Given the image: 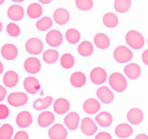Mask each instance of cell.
<instances>
[{
  "mask_svg": "<svg viewBox=\"0 0 148 139\" xmlns=\"http://www.w3.org/2000/svg\"><path fill=\"white\" fill-rule=\"evenodd\" d=\"M8 16L10 20L19 21L24 17V9L20 5H12L8 8Z\"/></svg>",
  "mask_w": 148,
  "mask_h": 139,
  "instance_id": "12",
  "label": "cell"
},
{
  "mask_svg": "<svg viewBox=\"0 0 148 139\" xmlns=\"http://www.w3.org/2000/svg\"><path fill=\"white\" fill-rule=\"evenodd\" d=\"M28 96L23 92L12 93L8 96V102L12 107H21L28 102Z\"/></svg>",
  "mask_w": 148,
  "mask_h": 139,
  "instance_id": "4",
  "label": "cell"
},
{
  "mask_svg": "<svg viewBox=\"0 0 148 139\" xmlns=\"http://www.w3.org/2000/svg\"><path fill=\"white\" fill-rule=\"evenodd\" d=\"M95 139H112V137L110 134L107 132H101L97 135Z\"/></svg>",
  "mask_w": 148,
  "mask_h": 139,
  "instance_id": "41",
  "label": "cell"
},
{
  "mask_svg": "<svg viewBox=\"0 0 148 139\" xmlns=\"http://www.w3.org/2000/svg\"><path fill=\"white\" fill-rule=\"evenodd\" d=\"M53 99L51 96H47L44 99H38L34 102L33 106L36 110H43L51 105Z\"/></svg>",
  "mask_w": 148,
  "mask_h": 139,
  "instance_id": "28",
  "label": "cell"
},
{
  "mask_svg": "<svg viewBox=\"0 0 148 139\" xmlns=\"http://www.w3.org/2000/svg\"><path fill=\"white\" fill-rule=\"evenodd\" d=\"M126 42L129 46L134 49H139L145 45V39L142 34L136 31H130L126 36Z\"/></svg>",
  "mask_w": 148,
  "mask_h": 139,
  "instance_id": "2",
  "label": "cell"
},
{
  "mask_svg": "<svg viewBox=\"0 0 148 139\" xmlns=\"http://www.w3.org/2000/svg\"><path fill=\"white\" fill-rule=\"evenodd\" d=\"M42 6L38 3L31 4L27 8V14L32 19L39 18L42 15Z\"/></svg>",
  "mask_w": 148,
  "mask_h": 139,
  "instance_id": "29",
  "label": "cell"
},
{
  "mask_svg": "<svg viewBox=\"0 0 148 139\" xmlns=\"http://www.w3.org/2000/svg\"><path fill=\"white\" fill-rule=\"evenodd\" d=\"M127 120L133 125H138L143 120V112L138 108H133L127 114Z\"/></svg>",
  "mask_w": 148,
  "mask_h": 139,
  "instance_id": "21",
  "label": "cell"
},
{
  "mask_svg": "<svg viewBox=\"0 0 148 139\" xmlns=\"http://www.w3.org/2000/svg\"><path fill=\"white\" fill-rule=\"evenodd\" d=\"M79 120H80V117H79L78 113L71 112L68 115L65 116L64 122L70 130H74L77 129L78 126H79Z\"/></svg>",
  "mask_w": 148,
  "mask_h": 139,
  "instance_id": "19",
  "label": "cell"
},
{
  "mask_svg": "<svg viewBox=\"0 0 148 139\" xmlns=\"http://www.w3.org/2000/svg\"><path fill=\"white\" fill-rule=\"evenodd\" d=\"M10 110L5 104H0V120L6 119L9 116Z\"/></svg>",
  "mask_w": 148,
  "mask_h": 139,
  "instance_id": "40",
  "label": "cell"
},
{
  "mask_svg": "<svg viewBox=\"0 0 148 139\" xmlns=\"http://www.w3.org/2000/svg\"><path fill=\"white\" fill-rule=\"evenodd\" d=\"M76 5L81 10L86 11L93 7L94 3L92 0H76Z\"/></svg>",
  "mask_w": 148,
  "mask_h": 139,
  "instance_id": "38",
  "label": "cell"
},
{
  "mask_svg": "<svg viewBox=\"0 0 148 139\" xmlns=\"http://www.w3.org/2000/svg\"><path fill=\"white\" fill-rule=\"evenodd\" d=\"M66 40L71 44H76L80 41L81 34L79 31L75 28H71L66 31L65 33Z\"/></svg>",
  "mask_w": 148,
  "mask_h": 139,
  "instance_id": "31",
  "label": "cell"
},
{
  "mask_svg": "<svg viewBox=\"0 0 148 139\" xmlns=\"http://www.w3.org/2000/svg\"><path fill=\"white\" fill-rule=\"evenodd\" d=\"M14 139H28V135L25 131H18L15 134Z\"/></svg>",
  "mask_w": 148,
  "mask_h": 139,
  "instance_id": "42",
  "label": "cell"
},
{
  "mask_svg": "<svg viewBox=\"0 0 148 139\" xmlns=\"http://www.w3.org/2000/svg\"><path fill=\"white\" fill-rule=\"evenodd\" d=\"M54 111L58 114H62L66 113L70 109V104L67 99L60 98L55 101L54 104Z\"/></svg>",
  "mask_w": 148,
  "mask_h": 139,
  "instance_id": "20",
  "label": "cell"
},
{
  "mask_svg": "<svg viewBox=\"0 0 148 139\" xmlns=\"http://www.w3.org/2000/svg\"><path fill=\"white\" fill-rule=\"evenodd\" d=\"M43 43L37 38H31L25 44V49L31 55H39L43 50Z\"/></svg>",
  "mask_w": 148,
  "mask_h": 139,
  "instance_id": "5",
  "label": "cell"
},
{
  "mask_svg": "<svg viewBox=\"0 0 148 139\" xmlns=\"http://www.w3.org/2000/svg\"><path fill=\"white\" fill-rule=\"evenodd\" d=\"M97 96L104 104H110L114 99L113 93L107 86L100 87L97 91Z\"/></svg>",
  "mask_w": 148,
  "mask_h": 139,
  "instance_id": "15",
  "label": "cell"
},
{
  "mask_svg": "<svg viewBox=\"0 0 148 139\" xmlns=\"http://www.w3.org/2000/svg\"><path fill=\"white\" fill-rule=\"evenodd\" d=\"M5 0H0V5H2V4L5 2Z\"/></svg>",
  "mask_w": 148,
  "mask_h": 139,
  "instance_id": "50",
  "label": "cell"
},
{
  "mask_svg": "<svg viewBox=\"0 0 148 139\" xmlns=\"http://www.w3.org/2000/svg\"><path fill=\"white\" fill-rule=\"evenodd\" d=\"M23 86L25 90L31 94H35L40 89L41 85L36 78L28 77L24 80Z\"/></svg>",
  "mask_w": 148,
  "mask_h": 139,
  "instance_id": "10",
  "label": "cell"
},
{
  "mask_svg": "<svg viewBox=\"0 0 148 139\" xmlns=\"http://www.w3.org/2000/svg\"><path fill=\"white\" fill-rule=\"evenodd\" d=\"M54 19L58 25H65L69 21L70 14L68 10L64 8H59L54 12Z\"/></svg>",
  "mask_w": 148,
  "mask_h": 139,
  "instance_id": "16",
  "label": "cell"
},
{
  "mask_svg": "<svg viewBox=\"0 0 148 139\" xmlns=\"http://www.w3.org/2000/svg\"><path fill=\"white\" fill-rule=\"evenodd\" d=\"M81 129L83 133L86 136H92L95 134L97 130V127L93 120L89 117H85L82 120Z\"/></svg>",
  "mask_w": 148,
  "mask_h": 139,
  "instance_id": "11",
  "label": "cell"
},
{
  "mask_svg": "<svg viewBox=\"0 0 148 139\" xmlns=\"http://www.w3.org/2000/svg\"><path fill=\"white\" fill-rule=\"evenodd\" d=\"M78 52L79 55L83 57H89L93 53L94 46L92 43L87 41L83 42L78 46Z\"/></svg>",
  "mask_w": 148,
  "mask_h": 139,
  "instance_id": "30",
  "label": "cell"
},
{
  "mask_svg": "<svg viewBox=\"0 0 148 139\" xmlns=\"http://www.w3.org/2000/svg\"><path fill=\"white\" fill-rule=\"evenodd\" d=\"M125 74L129 78L132 80L137 79L141 75V68L139 65L136 63H132L126 65L123 70Z\"/></svg>",
  "mask_w": 148,
  "mask_h": 139,
  "instance_id": "17",
  "label": "cell"
},
{
  "mask_svg": "<svg viewBox=\"0 0 148 139\" xmlns=\"http://www.w3.org/2000/svg\"><path fill=\"white\" fill-rule=\"evenodd\" d=\"M59 57V52L55 49H48L44 53L43 59L46 63L53 64L57 62Z\"/></svg>",
  "mask_w": 148,
  "mask_h": 139,
  "instance_id": "34",
  "label": "cell"
},
{
  "mask_svg": "<svg viewBox=\"0 0 148 139\" xmlns=\"http://www.w3.org/2000/svg\"><path fill=\"white\" fill-rule=\"evenodd\" d=\"M84 110L89 114H94L100 110V104L95 99H89L84 104Z\"/></svg>",
  "mask_w": 148,
  "mask_h": 139,
  "instance_id": "18",
  "label": "cell"
},
{
  "mask_svg": "<svg viewBox=\"0 0 148 139\" xmlns=\"http://www.w3.org/2000/svg\"><path fill=\"white\" fill-rule=\"evenodd\" d=\"M94 42L95 45L99 49H105L109 47L110 44V41L107 35L104 33H97L94 38Z\"/></svg>",
  "mask_w": 148,
  "mask_h": 139,
  "instance_id": "27",
  "label": "cell"
},
{
  "mask_svg": "<svg viewBox=\"0 0 148 139\" xmlns=\"http://www.w3.org/2000/svg\"><path fill=\"white\" fill-rule=\"evenodd\" d=\"M7 94V91L2 86H0V102L4 100Z\"/></svg>",
  "mask_w": 148,
  "mask_h": 139,
  "instance_id": "43",
  "label": "cell"
},
{
  "mask_svg": "<svg viewBox=\"0 0 148 139\" xmlns=\"http://www.w3.org/2000/svg\"><path fill=\"white\" fill-rule=\"evenodd\" d=\"M62 41H63V37L62 33L58 30H52L47 34L46 42L49 46L58 47L62 44Z\"/></svg>",
  "mask_w": 148,
  "mask_h": 139,
  "instance_id": "6",
  "label": "cell"
},
{
  "mask_svg": "<svg viewBox=\"0 0 148 139\" xmlns=\"http://www.w3.org/2000/svg\"><path fill=\"white\" fill-rule=\"evenodd\" d=\"M109 84L115 91L123 92L127 87V80L122 74L114 73L110 76Z\"/></svg>",
  "mask_w": 148,
  "mask_h": 139,
  "instance_id": "1",
  "label": "cell"
},
{
  "mask_svg": "<svg viewBox=\"0 0 148 139\" xmlns=\"http://www.w3.org/2000/svg\"><path fill=\"white\" fill-rule=\"evenodd\" d=\"M131 0H115L114 8L119 13H125L131 7Z\"/></svg>",
  "mask_w": 148,
  "mask_h": 139,
  "instance_id": "32",
  "label": "cell"
},
{
  "mask_svg": "<svg viewBox=\"0 0 148 139\" xmlns=\"http://www.w3.org/2000/svg\"><path fill=\"white\" fill-rule=\"evenodd\" d=\"M113 57L116 62L119 63H126L129 62L133 57V53L126 46H118L113 52Z\"/></svg>",
  "mask_w": 148,
  "mask_h": 139,
  "instance_id": "3",
  "label": "cell"
},
{
  "mask_svg": "<svg viewBox=\"0 0 148 139\" xmlns=\"http://www.w3.org/2000/svg\"><path fill=\"white\" fill-rule=\"evenodd\" d=\"M53 22H52V19L49 17H44L42 19L37 21L36 22V28L37 29L41 31H45L47 30L52 28Z\"/></svg>",
  "mask_w": 148,
  "mask_h": 139,
  "instance_id": "35",
  "label": "cell"
},
{
  "mask_svg": "<svg viewBox=\"0 0 148 139\" xmlns=\"http://www.w3.org/2000/svg\"><path fill=\"white\" fill-rule=\"evenodd\" d=\"M95 120L101 127H108L113 123V117L108 112H102L95 117Z\"/></svg>",
  "mask_w": 148,
  "mask_h": 139,
  "instance_id": "26",
  "label": "cell"
},
{
  "mask_svg": "<svg viewBox=\"0 0 148 139\" xmlns=\"http://www.w3.org/2000/svg\"><path fill=\"white\" fill-rule=\"evenodd\" d=\"M12 2H24L25 0H11Z\"/></svg>",
  "mask_w": 148,
  "mask_h": 139,
  "instance_id": "48",
  "label": "cell"
},
{
  "mask_svg": "<svg viewBox=\"0 0 148 139\" xmlns=\"http://www.w3.org/2000/svg\"><path fill=\"white\" fill-rule=\"evenodd\" d=\"M2 23L0 22V32L2 31Z\"/></svg>",
  "mask_w": 148,
  "mask_h": 139,
  "instance_id": "49",
  "label": "cell"
},
{
  "mask_svg": "<svg viewBox=\"0 0 148 139\" xmlns=\"http://www.w3.org/2000/svg\"><path fill=\"white\" fill-rule=\"evenodd\" d=\"M55 120V116L51 112L46 111L41 113L38 117V123L42 127H47L50 125Z\"/></svg>",
  "mask_w": 148,
  "mask_h": 139,
  "instance_id": "22",
  "label": "cell"
},
{
  "mask_svg": "<svg viewBox=\"0 0 148 139\" xmlns=\"http://www.w3.org/2000/svg\"><path fill=\"white\" fill-rule=\"evenodd\" d=\"M13 134V127L9 124H5L0 127V139H10Z\"/></svg>",
  "mask_w": 148,
  "mask_h": 139,
  "instance_id": "37",
  "label": "cell"
},
{
  "mask_svg": "<svg viewBox=\"0 0 148 139\" xmlns=\"http://www.w3.org/2000/svg\"><path fill=\"white\" fill-rule=\"evenodd\" d=\"M33 119L29 112L23 111L18 114L16 118V123L18 126L21 128L28 127L32 123Z\"/></svg>",
  "mask_w": 148,
  "mask_h": 139,
  "instance_id": "14",
  "label": "cell"
},
{
  "mask_svg": "<svg viewBox=\"0 0 148 139\" xmlns=\"http://www.w3.org/2000/svg\"><path fill=\"white\" fill-rule=\"evenodd\" d=\"M133 133V128L126 123H121L116 128V134L118 137L121 138H126L131 136Z\"/></svg>",
  "mask_w": 148,
  "mask_h": 139,
  "instance_id": "24",
  "label": "cell"
},
{
  "mask_svg": "<svg viewBox=\"0 0 148 139\" xmlns=\"http://www.w3.org/2000/svg\"><path fill=\"white\" fill-rule=\"evenodd\" d=\"M41 3L44 4V5H47V4H49L52 0H38Z\"/></svg>",
  "mask_w": 148,
  "mask_h": 139,
  "instance_id": "46",
  "label": "cell"
},
{
  "mask_svg": "<svg viewBox=\"0 0 148 139\" xmlns=\"http://www.w3.org/2000/svg\"><path fill=\"white\" fill-rule=\"evenodd\" d=\"M71 83L76 88L83 87L86 81V76L82 72H75L71 76Z\"/></svg>",
  "mask_w": 148,
  "mask_h": 139,
  "instance_id": "23",
  "label": "cell"
},
{
  "mask_svg": "<svg viewBox=\"0 0 148 139\" xmlns=\"http://www.w3.org/2000/svg\"><path fill=\"white\" fill-rule=\"evenodd\" d=\"M147 42H148V40H147Z\"/></svg>",
  "mask_w": 148,
  "mask_h": 139,
  "instance_id": "51",
  "label": "cell"
},
{
  "mask_svg": "<svg viewBox=\"0 0 148 139\" xmlns=\"http://www.w3.org/2000/svg\"><path fill=\"white\" fill-rule=\"evenodd\" d=\"M142 61L146 65H148V49L145 50L142 54Z\"/></svg>",
  "mask_w": 148,
  "mask_h": 139,
  "instance_id": "44",
  "label": "cell"
},
{
  "mask_svg": "<svg viewBox=\"0 0 148 139\" xmlns=\"http://www.w3.org/2000/svg\"><path fill=\"white\" fill-rule=\"evenodd\" d=\"M67 136V130L61 124L55 125L49 130V136L51 139H65Z\"/></svg>",
  "mask_w": 148,
  "mask_h": 139,
  "instance_id": "9",
  "label": "cell"
},
{
  "mask_svg": "<svg viewBox=\"0 0 148 139\" xmlns=\"http://www.w3.org/2000/svg\"><path fill=\"white\" fill-rule=\"evenodd\" d=\"M90 79L92 83L97 85H101L106 81L107 73L101 67H95L90 73Z\"/></svg>",
  "mask_w": 148,
  "mask_h": 139,
  "instance_id": "7",
  "label": "cell"
},
{
  "mask_svg": "<svg viewBox=\"0 0 148 139\" xmlns=\"http://www.w3.org/2000/svg\"><path fill=\"white\" fill-rule=\"evenodd\" d=\"M102 21H103V23L105 26L110 28L116 27L119 23V19H118L117 16L115 14L111 13V12L105 14L104 15Z\"/></svg>",
  "mask_w": 148,
  "mask_h": 139,
  "instance_id": "33",
  "label": "cell"
},
{
  "mask_svg": "<svg viewBox=\"0 0 148 139\" xmlns=\"http://www.w3.org/2000/svg\"><path fill=\"white\" fill-rule=\"evenodd\" d=\"M135 139H148V136L145 134H139L135 138Z\"/></svg>",
  "mask_w": 148,
  "mask_h": 139,
  "instance_id": "45",
  "label": "cell"
},
{
  "mask_svg": "<svg viewBox=\"0 0 148 139\" xmlns=\"http://www.w3.org/2000/svg\"><path fill=\"white\" fill-rule=\"evenodd\" d=\"M7 31L10 36L12 37H16L21 33V29L19 26L15 23H9L7 26Z\"/></svg>",
  "mask_w": 148,
  "mask_h": 139,
  "instance_id": "39",
  "label": "cell"
},
{
  "mask_svg": "<svg viewBox=\"0 0 148 139\" xmlns=\"http://www.w3.org/2000/svg\"><path fill=\"white\" fill-rule=\"evenodd\" d=\"M19 78L15 71H8L3 78V82L5 86L8 88H13L18 84Z\"/></svg>",
  "mask_w": 148,
  "mask_h": 139,
  "instance_id": "25",
  "label": "cell"
},
{
  "mask_svg": "<svg viewBox=\"0 0 148 139\" xmlns=\"http://www.w3.org/2000/svg\"><path fill=\"white\" fill-rule=\"evenodd\" d=\"M75 63V59L71 54H64L60 59V64L61 66L65 69H70L73 67Z\"/></svg>",
  "mask_w": 148,
  "mask_h": 139,
  "instance_id": "36",
  "label": "cell"
},
{
  "mask_svg": "<svg viewBox=\"0 0 148 139\" xmlns=\"http://www.w3.org/2000/svg\"><path fill=\"white\" fill-rule=\"evenodd\" d=\"M41 62L35 57H29L24 62V68L25 71L30 74H36L41 70Z\"/></svg>",
  "mask_w": 148,
  "mask_h": 139,
  "instance_id": "8",
  "label": "cell"
},
{
  "mask_svg": "<svg viewBox=\"0 0 148 139\" xmlns=\"http://www.w3.org/2000/svg\"><path fill=\"white\" fill-rule=\"evenodd\" d=\"M2 57L8 60H12L18 56V51L16 46L11 44L4 45L1 50Z\"/></svg>",
  "mask_w": 148,
  "mask_h": 139,
  "instance_id": "13",
  "label": "cell"
},
{
  "mask_svg": "<svg viewBox=\"0 0 148 139\" xmlns=\"http://www.w3.org/2000/svg\"><path fill=\"white\" fill-rule=\"evenodd\" d=\"M4 70V67H3V65H2V63L1 62H0V75L2 74V72H3Z\"/></svg>",
  "mask_w": 148,
  "mask_h": 139,
  "instance_id": "47",
  "label": "cell"
}]
</instances>
